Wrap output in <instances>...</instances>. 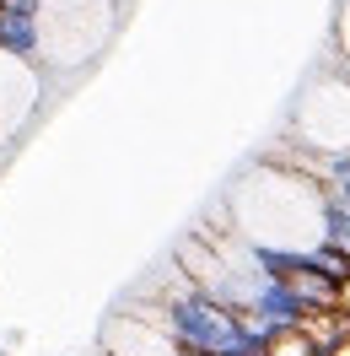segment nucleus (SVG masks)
Wrapping results in <instances>:
<instances>
[{
	"mask_svg": "<svg viewBox=\"0 0 350 356\" xmlns=\"http://www.w3.org/2000/svg\"><path fill=\"white\" fill-rule=\"evenodd\" d=\"M130 308L151 313L156 324L178 340V351H194V356H264V334L253 330L238 308H226L210 291H199L183 270H173V286L156 291V302H130Z\"/></svg>",
	"mask_w": 350,
	"mask_h": 356,
	"instance_id": "1",
	"label": "nucleus"
},
{
	"mask_svg": "<svg viewBox=\"0 0 350 356\" xmlns=\"http://www.w3.org/2000/svg\"><path fill=\"white\" fill-rule=\"evenodd\" d=\"M33 113H38V65L17 60V54H0V156L22 135Z\"/></svg>",
	"mask_w": 350,
	"mask_h": 356,
	"instance_id": "2",
	"label": "nucleus"
},
{
	"mask_svg": "<svg viewBox=\"0 0 350 356\" xmlns=\"http://www.w3.org/2000/svg\"><path fill=\"white\" fill-rule=\"evenodd\" d=\"M103 351H108V356H183L173 334L162 330L151 313L130 308V302L103 324Z\"/></svg>",
	"mask_w": 350,
	"mask_h": 356,
	"instance_id": "3",
	"label": "nucleus"
},
{
	"mask_svg": "<svg viewBox=\"0 0 350 356\" xmlns=\"http://www.w3.org/2000/svg\"><path fill=\"white\" fill-rule=\"evenodd\" d=\"M334 38H340V60L350 70V0H340V11H334Z\"/></svg>",
	"mask_w": 350,
	"mask_h": 356,
	"instance_id": "4",
	"label": "nucleus"
},
{
	"mask_svg": "<svg viewBox=\"0 0 350 356\" xmlns=\"http://www.w3.org/2000/svg\"><path fill=\"white\" fill-rule=\"evenodd\" d=\"M328 356H350V330H345V340H340V346H334Z\"/></svg>",
	"mask_w": 350,
	"mask_h": 356,
	"instance_id": "5",
	"label": "nucleus"
}]
</instances>
